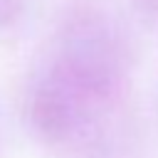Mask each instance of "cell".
Wrapping results in <instances>:
<instances>
[{
	"label": "cell",
	"instance_id": "6da1fadb",
	"mask_svg": "<svg viewBox=\"0 0 158 158\" xmlns=\"http://www.w3.org/2000/svg\"><path fill=\"white\" fill-rule=\"evenodd\" d=\"M44 62L84 99L114 109L128 84L133 44L116 15L96 5H79L59 22Z\"/></svg>",
	"mask_w": 158,
	"mask_h": 158
},
{
	"label": "cell",
	"instance_id": "7a4b0ae2",
	"mask_svg": "<svg viewBox=\"0 0 158 158\" xmlns=\"http://www.w3.org/2000/svg\"><path fill=\"white\" fill-rule=\"evenodd\" d=\"M27 0H0V30L12 27L25 15Z\"/></svg>",
	"mask_w": 158,
	"mask_h": 158
},
{
	"label": "cell",
	"instance_id": "3957f363",
	"mask_svg": "<svg viewBox=\"0 0 158 158\" xmlns=\"http://www.w3.org/2000/svg\"><path fill=\"white\" fill-rule=\"evenodd\" d=\"M136 10L148 17V20H158V0H133Z\"/></svg>",
	"mask_w": 158,
	"mask_h": 158
}]
</instances>
